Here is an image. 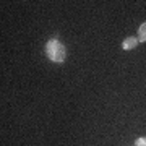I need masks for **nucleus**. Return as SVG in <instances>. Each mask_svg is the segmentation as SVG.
<instances>
[{
	"label": "nucleus",
	"instance_id": "obj_1",
	"mask_svg": "<svg viewBox=\"0 0 146 146\" xmlns=\"http://www.w3.org/2000/svg\"><path fill=\"white\" fill-rule=\"evenodd\" d=\"M44 54L47 55V58L54 63H63L67 58V47L58 41L57 37H52L46 42L44 46Z\"/></svg>",
	"mask_w": 146,
	"mask_h": 146
},
{
	"label": "nucleus",
	"instance_id": "obj_2",
	"mask_svg": "<svg viewBox=\"0 0 146 146\" xmlns=\"http://www.w3.org/2000/svg\"><path fill=\"white\" fill-rule=\"evenodd\" d=\"M138 44H140V42H138V37L130 36V37H127L125 41L122 42V49H123V50H131V49H135Z\"/></svg>",
	"mask_w": 146,
	"mask_h": 146
},
{
	"label": "nucleus",
	"instance_id": "obj_3",
	"mask_svg": "<svg viewBox=\"0 0 146 146\" xmlns=\"http://www.w3.org/2000/svg\"><path fill=\"white\" fill-rule=\"evenodd\" d=\"M138 42H146V21L143 23L140 26V29H138Z\"/></svg>",
	"mask_w": 146,
	"mask_h": 146
},
{
	"label": "nucleus",
	"instance_id": "obj_4",
	"mask_svg": "<svg viewBox=\"0 0 146 146\" xmlns=\"http://www.w3.org/2000/svg\"><path fill=\"white\" fill-rule=\"evenodd\" d=\"M133 146H146V136H141V138H136L135 145Z\"/></svg>",
	"mask_w": 146,
	"mask_h": 146
}]
</instances>
